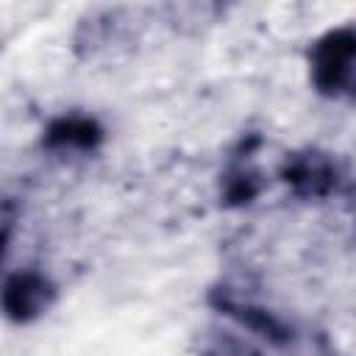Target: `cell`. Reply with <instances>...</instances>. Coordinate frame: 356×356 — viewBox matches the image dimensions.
Returning <instances> with one entry per match:
<instances>
[{"label":"cell","mask_w":356,"mask_h":356,"mask_svg":"<svg viewBox=\"0 0 356 356\" xmlns=\"http://www.w3.org/2000/svg\"><path fill=\"white\" fill-rule=\"evenodd\" d=\"M209 303L220 312V314H225V317H231L234 323H239V325H245L248 331H253V334H259L261 339H267L270 345H289L292 342V328H289V323L286 320H281L275 312H270L267 306H261V303H256V300H250V298H242L239 292H234V289H228V286H217V289H211V295H209Z\"/></svg>","instance_id":"3957f363"},{"label":"cell","mask_w":356,"mask_h":356,"mask_svg":"<svg viewBox=\"0 0 356 356\" xmlns=\"http://www.w3.org/2000/svg\"><path fill=\"white\" fill-rule=\"evenodd\" d=\"M278 175L289 186V192L303 200L331 197L339 186V170L334 159L320 150H300V153L286 156Z\"/></svg>","instance_id":"7a4b0ae2"},{"label":"cell","mask_w":356,"mask_h":356,"mask_svg":"<svg viewBox=\"0 0 356 356\" xmlns=\"http://www.w3.org/2000/svg\"><path fill=\"white\" fill-rule=\"evenodd\" d=\"M106 131L92 114H58L42 131V145L56 153H92L103 145Z\"/></svg>","instance_id":"5b68a950"},{"label":"cell","mask_w":356,"mask_h":356,"mask_svg":"<svg viewBox=\"0 0 356 356\" xmlns=\"http://www.w3.org/2000/svg\"><path fill=\"white\" fill-rule=\"evenodd\" d=\"M309 78L323 97H356V25L331 28L312 44Z\"/></svg>","instance_id":"6da1fadb"},{"label":"cell","mask_w":356,"mask_h":356,"mask_svg":"<svg viewBox=\"0 0 356 356\" xmlns=\"http://www.w3.org/2000/svg\"><path fill=\"white\" fill-rule=\"evenodd\" d=\"M264 189V181H261V172L253 170L245 159L234 161L225 172H222V181H220V197L225 206H250Z\"/></svg>","instance_id":"8992f818"},{"label":"cell","mask_w":356,"mask_h":356,"mask_svg":"<svg viewBox=\"0 0 356 356\" xmlns=\"http://www.w3.org/2000/svg\"><path fill=\"white\" fill-rule=\"evenodd\" d=\"M56 300L53 281L39 270H17L3 284V314L11 323H31L42 317Z\"/></svg>","instance_id":"277c9868"}]
</instances>
